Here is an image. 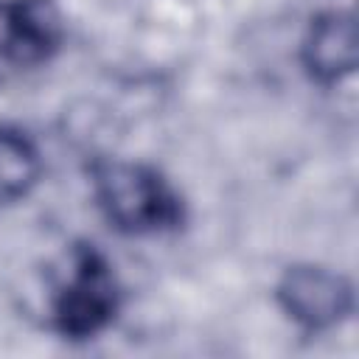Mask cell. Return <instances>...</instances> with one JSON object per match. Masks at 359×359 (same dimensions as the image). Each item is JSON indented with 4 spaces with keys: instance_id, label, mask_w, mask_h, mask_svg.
Here are the masks:
<instances>
[{
    "instance_id": "cell-1",
    "label": "cell",
    "mask_w": 359,
    "mask_h": 359,
    "mask_svg": "<svg viewBox=\"0 0 359 359\" xmlns=\"http://www.w3.org/2000/svg\"><path fill=\"white\" fill-rule=\"evenodd\" d=\"M95 194L107 219L126 233H154L180 219V202L160 174L132 163L95 171Z\"/></svg>"
},
{
    "instance_id": "cell-2",
    "label": "cell",
    "mask_w": 359,
    "mask_h": 359,
    "mask_svg": "<svg viewBox=\"0 0 359 359\" xmlns=\"http://www.w3.org/2000/svg\"><path fill=\"white\" fill-rule=\"evenodd\" d=\"M115 309L118 289L107 261L95 250L81 247L73 258L67 280L56 294V325L62 328V334L84 339L98 334L115 317Z\"/></svg>"
},
{
    "instance_id": "cell-3",
    "label": "cell",
    "mask_w": 359,
    "mask_h": 359,
    "mask_svg": "<svg viewBox=\"0 0 359 359\" xmlns=\"http://www.w3.org/2000/svg\"><path fill=\"white\" fill-rule=\"evenodd\" d=\"M280 306L306 328H328L351 311V286L323 266H292L278 286Z\"/></svg>"
},
{
    "instance_id": "cell-4",
    "label": "cell",
    "mask_w": 359,
    "mask_h": 359,
    "mask_svg": "<svg viewBox=\"0 0 359 359\" xmlns=\"http://www.w3.org/2000/svg\"><path fill=\"white\" fill-rule=\"evenodd\" d=\"M62 28L48 0H0V59L36 65L59 45Z\"/></svg>"
},
{
    "instance_id": "cell-5",
    "label": "cell",
    "mask_w": 359,
    "mask_h": 359,
    "mask_svg": "<svg viewBox=\"0 0 359 359\" xmlns=\"http://www.w3.org/2000/svg\"><path fill=\"white\" fill-rule=\"evenodd\" d=\"M303 62L320 81H339L356 67V22L345 11L323 14L311 22Z\"/></svg>"
},
{
    "instance_id": "cell-6",
    "label": "cell",
    "mask_w": 359,
    "mask_h": 359,
    "mask_svg": "<svg viewBox=\"0 0 359 359\" xmlns=\"http://www.w3.org/2000/svg\"><path fill=\"white\" fill-rule=\"evenodd\" d=\"M39 157L28 137L0 129V202H14L36 182Z\"/></svg>"
}]
</instances>
